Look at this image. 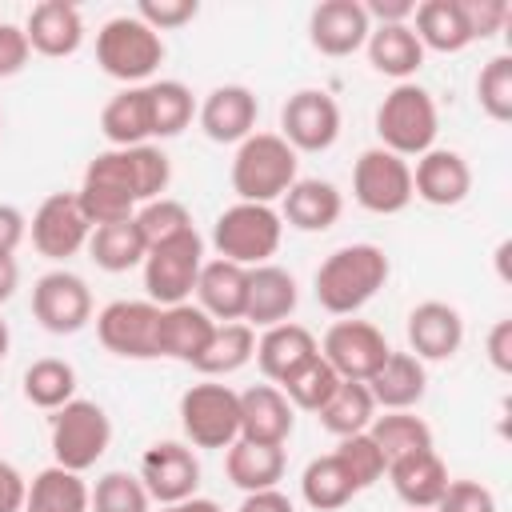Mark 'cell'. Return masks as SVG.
<instances>
[{"label": "cell", "mask_w": 512, "mask_h": 512, "mask_svg": "<svg viewBox=\"0 0 512 512\" xmlns=\"http://www.w3.org/2000/svg\"><path fill=\"white\" fill-rule=\"evenodd\" d=\"M352 196L364 212L396 216L412 204V164L388 148H364L352 164Z\"/></svg>", "instance_id": "10"}, {"label": "cell", "mask_w": 512, "mask_h": 512, "mask_svg": "<svg viewBox=\"0 0 512 512\" xmlns=\"http://www.w3.org/2000/svg\"><path fill=\"white\" fill-rule=\"evenodd\" d=\"M196 300L200 308L216 320V324H232L244 320V304H248V268L232 264V260H204L200 276H196Z\"/></svg>", "instance_id": "26"}, {"label": "cell", "mask_w": 512, "mask_h": 512, "mask_svg": "<svg viewBox=\"0 0 512 512\" xmlns=\"http://www.w3.org/2000/svg\"><path fill=\"white\" fill-rule=\"evenodd\" d=\"M24 512H92V488L80 472L48 464L28 480Z\"/></svg>", "instance_id": "32"}, {"label": "cell", "mask_w": 512, "mask_h": 512, "mask_svg": "<svg viewBox=\"0 0 512 512\" xmlns=\"http://www.w3.org/2000/svg\"><path fill=\"white\" fill-rule=\"evenodd\" d=\"M156 512H184V500H180V504H160Z\"/></svg>", "instance_id": "58"}, {"label": "cell", "mask_w": 512, "mask_h": 512, "mask_svg": "<svg viewBox=\"0 0 512 512\" xmlns=\"http://www.w3.org/2000/svg\"><path fill=\"white\" fill-rule=\"evenodd\" d=\"M28 236V220L16 204H0V252L12 256L20 248V240Z\"/></svg>", "instance_id": "54"}, {"label": "cell", "mask_w": 512, "mask_h": 512, "mask_svg": "<svg viewBox=\"0 0 512 512\" xmlns=\"http://www.w3.org/2000/svg\"><path fill=\"white\" fill-rule=\"evenodd\" d=\"M52 456L68 472H88L112 444V420L96 400H68L52 412Z\"/></svg>", "instance_id": "7"}, {"label": "cell", "mask_w": 512, "mask_h": 512, "mask_svg": "<svg viewBox=\"0 0 512 512\" xmlns=\"http://www.w3.org/2000/svg\"><path fill=\"white\" fill-rule=\"evenodd\" d=\"M24 496H28V480L20 476L16 464L0 460V512H24Z\"/></svg>", "instance_id": "51"}, {"label": "cell", "mask_w": 512, "mask_h": 512, "mask_svg": "<svg viewBox=\"0 0 512 512\" xmlns=\"http://www.w3.org/2000/svg\"><path fill=\"white\" fill-rule=\"evenodd\" d=\"M132 220H136V228H140V236H144L148 248H156V244H164V240H172V236H180V232L192 228L188 208L180 200H172V196H160V200L140 204Z\"/></svg>", "instance_id": "46"}, {"label": "cell", "mask_w": 512, "mask_h": 512, "mask_svg": "<svg viewBox=\"0 0 512 512\" xmlns=\"http://www.w3.org/2000/svg\"><path fill=\"white\" fill-rule=\"evenodd\" d=\"M476 100L484 108V116H492L496 124H508L512 120V56L500 52L492 56L480 76H476Z\"/></svg>", "instance_id": "45"}, {"label": "cell", "mask_w": 512, "mask_h": 512, "mask_svg": "<svg viewBox=\"0 0 512 512\" xmlns=\"http://www.w3.org/2000/svg\"><path fill=\"white\" fill-rule=\"evenodd\" d=\"M236 512H296V508L280 488H264V492H244Z\"/></svg>", "instance_id": "55"}, {"label": "cell", "mask_w": 512, "mask_h": 512, "mask_svg": "<svg viewBox=\"0 0 512 512\" xmlns=\"http://www.w3.org/2000/svg\"><path fill=\"white\" fill-rule=\"evenodd\" d=\"M8 344H12V336H8V324H4V316H0V360L8 356Z\"/></svg>", "instance_id": "57"}, {"label": "cell", "mask_w": 512, "mask_h": 512, "mask_svg": "<svg viewBox=\"0 0 512 512\" xmlns=\"http://www.w3.org/2000/svg\"><path fill=\"white\" fill-rule=\"evenodd\" d=\"M408 348L416 360H452L464 344V316L444 300H424L408 312Z\"/></svg>", "instance_id": "20"}, {"label": "cell", "mask_w": 512, "mask_h": 512, "mask_svg": "<svg viewBox=\"0 0 512 512\" xmlns=\"http://www.w3.org/2000/svg\"><path fill=\"white\" fill-rule=\"evenodd\" d=\"M368 392L384 412H412L428 392V368L412 352H388L384 364L372 372Z\"/></svg>", "instance_id": "25"}, {"label": "cell", "mask_w": 512, "mask_h": 512, "mask_svg": "<svg viewBox=\"0 0 512 512\" xmlns=\"http://www.w3.org/2000/svg\"><path fill=\"white\" fill-rule=\"evenodd\" d=\"M488 364L496 372H512V320H496L488 332Z\"/></svg>", "instance_id": "52"}, {"label": "cell", "mask_w": 512, "mask_h": 512, "mask_svg": "<svg viewBox=\"0 0 512 512\" xmlns=\"http://www.w3.org/2000/svg\"><path fill=\"white\" fill-rule=\"evenodd\" d=\"M280 240H284V220H280V212L272 204H244V200H236L212 224L216 256L232 260L240 268L268 264V256H276Z\"/></svg>", "instance_id": "6"}, {"label": "cell", "mask_w": 512, "mask_h": 512, "mask_svg": "<svg viewBox=\"0 0 512 512\" xmlns=\"http://www.w3.org/2000/svg\"><path fill=\"white\" fill-rule=\"evenodd\" d=\"M92 512H152V496L132 472H104L92 488Z\"/></svg>", "instance_id": "44"}, {"label": "cell", "mask_w": 512, "mask_h": 512, "mask_svg": "<svg viewBox=\"0 0 512 512\" xmlns=\"http://www.w3.org/2000/svg\"><path fill=\"white\" fill-rule=\"evenodd\" d=\"M368 48V60L380 76H392L396 84H404L408 76L420 72L424 64V44L416 40L412 24H376L364 40Z\"/></svg>", "instance_id": "30"}, {"label": "cell", "mask_w": 512, "mask_h": 512, "mask_svg": "<svg viewBox=\"0 0 512 512\" xmlns=\"http://www.w3.org/2000/svg\"><path fill=\"white\" fill-rule=\"evenodd\" d=\"M180 428L196 448H232L240 440V392L228 384H192L180 396Z\"/></svg>", "instance_id": "9"}, {"label": "cell", "mask_w": 512, "mask_h": 512, "mask_svg": "<svg viewBox=\"0 0 512 512\" xmlns=\"http://www.w3.org/2000/svg\"><path fill=\"white\" fill-rule=\"evenodd\" d=\"M280 200H284L280 220H288V224L300 228V232H324V228H332V224L340 220V212H344L340 188H336L332 180H320V176L296 180Z\"/></svg>", "instance_id": "28"}, {"label": "cell", "mask_w": 512, "mask_h": 512, "mask_svg": "<svg viewBox=\"0 0 512 512\" xmlns=\"http://www.w3.org/2000/svg\"><path fill=\"white\" fill-rule=\"evenodd\" d=\"M388 272H392V264H388L384 248L344 244L316 268V280H312L316 304L332 316H352L388 284Z\"/></svg>", "instance_id": "2"}, {"label": "cell", "mask_w": 512, "mask_h": 512, "mask_svg": "<svg viewBox=\"0 0 512 512\" xmlns=\"http://www.w3.org/2000/svg\"><path fill=\"white\" fill-rule=\"evenodd\" d=\"M200 268H204V240H200L196 228L148 248V256H144V292H148V300L160 304V308L184 304L196 292Z\"/></svg>", "instance_id": "8"}, {"label": "cell", "mask_w": 512, "mask_h": 512, "mask_svg": "<svg viewBox=\"0 0 512 512\" xmlns=\"http://www.w3.org/2000/svg\"><path fill=\"white\" fill-rule=\"evenodd\" d=\"M216 332V320L200 308V304H172L160 308V356L180 360V364H196V356L208 348Z\"/></svg>", "instance_id": "29"}, {"label": "cell", "mask_w": 512, "mask_h": 512, "mask_svg": "<svg viewBox=\"0 0 512 512\" xmlns=\"http://www.w3.org/2000/svg\"><path fill=\"white\" fill-rule=\"evenodd\" d=\"M24 36L32 44V52L48 56V60H64L84 44V20L80 8L68 0H44L28 12Z\"/></svg>", "instance_id": "23"}, {"label": "cell", "mask_w": 512, "mask_h": 512, "mask_svg": "<svg viewBox=\"0 0 512 512\" xmlns=\"http://www.w3.org/2000/svg\"><path fill=\"white\" fill-rule=\"evenodd\" d=\"M100 132L112 148H136L152 140V108H148V84L116 92L100 112Z\"/></svg>", "instance_id": "31"}, {"label": "cell", "mask_w": 512, "mask_h": 512, "mask_svg": "<svg viewBox=\"0 0 512 512\" xmlns=\"http://www.w3.org/2000/svg\"><path fill=\"white\" fill-rule=\"evenodd\" d=\"M284 448L280 444H252V440H236L224 452V472L240 492H264L276 488L284 480Z\"/></svg>", "instance_id": "33"}, {"label": "cell", "mask_w": 512, "mask_h": 512, "mask_svg": "<svg viewBox=\"0 0 512 512\" xmlns=\"http://www.w3.org/2000/svg\"><path fill=\"white\" fill-rule=\"evenodd\" d=\"M256 352V328H248L244 320H232V324H216L208 348L196 356V372L204 376H232L240 372Z\"/></svg>", "instance_id": "36"}, {"label": "cell", "mask_w": 512, "mask_h": 512, "mask_svg": "<svg viewBox=\"0 0 512 512\" xmlns=\"http://www.w3.org/2000/svg\"><path fill=\"white\" fill-rule=\"evenodd\" d=\"M296 280L280 264H256L248 268V304H244V324L248 328H272L284 324L296 312Z\"/></svg>", "instance_id": "22"}, {"label": "cell", "mask_w": 512, "mask_h": 512, "mask_svg": "<svg viewBox=\"0 0 512 512\" xmlns=\"http://www.w3.org/2000/svg\"><path fill=\"white\" fill-rule=\"evenodd\" d=\"M200 116V128L208 140L216 144H240L256 132V116H260V104H256V92L244 88V84H220L204 96V104L196 108Z\"/></svg>", "instance_id": "18"}, {"label": "cell", "mask_w": 512, "mask_h": 512, "mask_svg": "<svg viewBox=\"0 0 512 512\" xmlns=\"http://www.w3.org/2000/svg\"><path fill=\"white\" fill-rule=\"evenodd\" d=\"M372 20L364 16L360 0H324L308 16V40L324 56H352L364 48Z\"/></svg>", "instance_id": "17"}, {"label": "cell", "mask_w": 512, "mask_h": 512, "mask_svg": "<svg viewBox=\"0 0 512 512\" xmlns=\"http://www.w3.org/2000/svg\"><path fill=\"white\" fill-rule=\"evenodd\" d=\"M432 512H496V496L480 480H448Z\"/></svg>", "instance_id": "47"}, {"label": "cell", "mask_w": 512, "mask_h": 512, "mask_svg": "<svg viewBox=\"0 0 512 512\" xmlns=\"http://www.w3.org/2000/svg\"><path fill=\"white\" fill-rule=\"evenodd\" d=\"M412 20H416L412 32L424 44V52L432 48V52L448 56V52H464L472 44L464 12H460V0H424V4H416Z\"/></svg>", "instance_id": "34"}, {"label": "cell", "mask_w": 512, "mask_h": 512, "mask_svg": "<svg viewBox=\"0 0 512 512\" xmlns=\"http://www.w3.org/2000/svg\"><path fill=\"white\" fill-rule=\"evenodd\" d=\"M148 108H152V136L156 140L180 136L196 116V100H192L188 84H180V80L148 84Z\"/></svg>", "instance_id": "41"}, {"label": "cell", "mask_w": 512, "mask_h": 512, "mask_svg": "<svg viewBox=\"0 0 512 512\" xmlns=\"http://www.w3.org/2000/svg\"><path fill=\"white\" fill-rule=\"evenodd\" d=\"M320 424L332 432V436H356V432H368L372 416H376V400L368 392V384L360 380H340L336 392L328 396V404L316 412Z\"/></svg>", "instance_id": "38"}, {"label": "cell", "mask_w": 512, "mask_h": 512, "mask_svg": "<svg viewBox=\"0 0 512 512\" xmlns=\"http://www.w3.org/2000/svg\"><path fill=\"white\" fill-rule=\"evenodd\" d=\"M292 424H296V408L276 384H252L240 392V440L284 448Z\"/></svg>", "instance_id": "21"}, {"label": "cell", "mask_w": 512, "mask_h": 512, "mask_svg": "<svg viewBox=\"0 0 512 512\" xmlns=\"http://www.w3.org/2000/svg\"><path fill=\"white\" fill-rule=\"evenodd\" d=\"M164 60V36L152 32L136 12L104 20L96 32V64L104 76L124 80L128 88L144 84Z\"/></svg>", "instance_id": "5"}, {"label": "cell", "mask_w": 512, "mask_h": 512, "mask_svg": "<svg viewBox=\"0 0 512 512\" xmlns=\"http://www.w3.org/2000/svg\"><path fill=\"white\" fill-rule=\"evenodd\" d=\"M196 12H200L196 0H140V4H136V16H140L152 32L184 28L188 20H196Z\"/></svg>", "instance_id": "48"}, {"label": "cell", "mask_w": 512, "mask_h": 512, "mask_svg": "<svg viewBox=\"0 0 512 512\" xmlns=\"http://www.w3.org/2000/svg\"><path fill=\"white\" fill-rule=\"evenodd\" d=\"M416 0H364V16L376 24H412Z\"/></svg>", "instance_id": "53"}, {"label": "cell", "mask_w": 512, "mask_h": 512, "mask_svg": "<svg viewBox=\"0 0 512 512\" xmlns=\"http://www.w3.org/2000/svg\"><path fill=\"white\" fill-rule=\"evenodd\" d=\"M88 256L96 260V268L104 272H128L136 264H144L148 244L136 228V220H120V224H100L88 236Z\"/></svg>", "instance_id": "35"}, {"label": "cell", "mask_w": 512, "mask_h": 512, "mask_svg": "<svg viewBox=\"0 0 512 512\" xmlns=\"http://www.w3.org/2000/svg\"><path fill=\"white\" fill-rule=\"evenodd\" d=\"M472 192V168L456 148H428L412 168V196L432 208H456Z\"/></svg>", "instance_id": "19"}, {"label": "cell", "mask_w": 512, "mask_h": 512, "mask_svg": "<svg viewBox=\"0 0 512 512\" xmlns=\"http://www.w3.org/2000/svg\"><path fill=\"white\" fill-rule=\"evenodd\" d=\"M172 180V164L164 148L136 144V148H108L96 152L84 168V180L76 188V200L92 228L132 220L140 204L160 200Z\"/></svg>", "instance_id": "1"}, {"label": "cell", "mask_w": 512, "mask_h": 512, "mask_svg": "<svg viewBox=\"0 0 512 512\" xmlns=\"http://www.w3.org/2000/svg\"><path fill=\"white\" fill-rule=\"evenodd\" d=\"M280 136L292 152H328L340 136V104L324 88H300L280 108Z\"/></svg>", "instance_id": "13"}, {"label": "cell", "mask_w": 512, "mask_h": 512, "mask_svg": "<svg viewBox=\"0 0 512 512\" xmlns=\"http://www.w3.org/2000/svg\"><path fill=\"white\" fill-rule=\"evenodd\" d=\"M32 316L52 336H72L92 320V288L68 268H52L32 284Z\"/></svg>", "instance_id": "12"}, {"label": "cell", "mask_w": 512, "mask_h": 512, "mask_svg": "<svg viewBox=\"0 0 512 512\" xmlns=\"http://www.w3.org/2000/svg\"><path fill=\"white\" fill-rule=\"evenodd\" d=\"M336 384H340V376H336L332 364L316 352L304 368H296V372L280 384V392L288 396L292 408H300V412H320V408L328 404V396L336 392Z\"/></svg>", "instance_id": "42"}, {"label": "cell", "mask_w": 512, "mask_h": 512, "mask_svg": "<svg viewBox=\"0 0 512 512\" xmlns=\"http://www.w3.org/2000/svg\"><path fill=\"white\" fill-rule=\"evenodd\" d=\"M24 400L32 408H44V412L64 408L68 400H76V368L60 356L32 360L24 368Z\"/></svg>", "instance_id": "37"}, {"label": "cell", "mask_w": 512, "mask_h": 512, "mask_svg": "<svg viewBox=\"0 0 512 512\" xmlns=\"http://www.w3.org/2000/svg\"><path fill=\"white\" fill-rule=\"evenodd\" d=\"M32 248L48 260H68L80 248H88L92 236V220L84 216L76 192H52L40 200V208L32 212Z\"/></svg>", "instance_id": "15"}, {"label": "cell", "mask_w": 512, "mask_h": 512, "mask_svg": "<svg viewBox=\"0 0 512 512\" xmlns=\"http://www.w3.org/2000/svg\"><path fill=\"white\" fill-rule=\"evenodd\" d=\"M436 132H440V116H436V100L428 88L404 80L396 84L380 108H376V136L380 148L396 152V156H424L428 148H436Z\"/></svg>", "instance_id": "4"}, {"label": "cell", "mask_w": 512, "mask_h": 512, "mask_svg": "<svg viewBox=\"0 0 512 512\" xmlns=\"http://www.w3.org/2000/svg\"><path fill=\"white\" fill-rule=\"evenodd\" d=\"M408 512H428V508H408Z\"/></svg>", "instance_id": "59"}, {"label": "cell", "mask_w": 512, "mask_h": 512, "mask_svg": "<svg viewBox=\"0 0 512 512\" xmlns=\"http://www.w3.org/2000/svg\"><path fill=\"white\" fill-rule=\"evenodd\" d=\"M320 352V344H316V336L304 328V324H296V320H284V324H272V328H264V336L256 340V364H260V372L268 376V384H284L296 368H304L312 356Z\"/></svg>", "instance_id": "24"}, {"label": "cell", "mask_w": 512, "mask_h": 512, "mask_svg": "<svg viewBox=\"0 0 512 512\" xmlns=\"http://www.w3.org/2000/svg\"><path fill=\"white\" fill-rule=\"evenodd\" d=\"M0 128H4V116H0Z\"/></svg>", "instance_id": "60"}, {"label": "cell", "mask_w": 512, "mask_h": 512, "mask_svg": "<svg viewBox=\"0 0 512 512\" xmlns=\"http://www.w3.org/2000/svg\"><path fill=\"white\" fill-rule=\"evenodd\" d=\"M388 352L392 348H388L384 332L376 324H368V320H356V316L352 320H336L320 340V356L332 364V372L340 380H360V384L372 380V372L384 364Z\"/></svg>", "instance_id": "14"}, {"label": "cell", "mask_w": 512, "mask_h": 512, "mask_svg": "<svg viewBox=\"0 0 512 512\" xmlns=\"http://www.w3.org/2000/svg\"><path fill=\"white\" fill-rule=\"evenodd\" d=\"M460 12H464V24H468L472 40L496 36L508 24V16H512L508 0H460Z\"/></svg>", "instance_id": "49"}, {"label": "cell", "mask_w": 512, "mask_h": 512, "mask_svg": "<svg viewBox=\"0 0 512 512\" xmlns=\"http://www.w3.org/2000/svg\"><path fill=\"white\" fill-rule=\"evenodd\" d=\"M140 484L160 504H180L200 488V460L180 440H156L140 456Z\"/></svg>", "instance_id": "16"}, {"label": "cell", "mask_w": 512, "mask_h": 512, "mask_svg": "<svg viewBox=\"0 0 512 512\" xmlns=\"http://www.w3.org/2000/svg\"><path fill=\"white\" fill-rule=\"evenodd\" d=\"M332 456L344 464V472L352 476L356 492L372 488V484H376V480H384V472H388V460H384V452L376 448V440H372L368 432L340 436V444H336V452H332Z\"/></svg>", "instance_id": "43"}, {"label": "cell", "mask_w": 512, "mask_h": 512, "mask_svg": "<svg viewBox=\"0 0 512 512\" xmlns=\"http://www.w3.org/2000/svg\"><path fill=\"white\" fill-rule=\"evenodd\" d=\"M368 436L376 440V448L384 452L388 464L400 460V456H412V452L432 448V428L416 412H384V416H372Z\"/></svg>", "instance_id": "40"}, {"label": "cell", "mask_w": 512, "mask_h": 512, "mask_svg": "<svg viewBox=\"0 0 512 512\" xmlns=\"http://www.w3.org/2000/svg\"><path fill=\"white\" fill-rule=\"evenodd\" d=\"M300 496H304V504L316 508V512H336V508H344V504L356 496V484H352V476L344 472V464L328 452V456L308 460V468H304V476H300Z\"/></svg>", "instance_id": "39"}, {"label": "cell", "mask_w": 512, "mask_h": 512, "mask_svg": "<svg viewBox=\"0 0 512 512\" xmlns=\"http://www.w3.org/2000/svg\"><path fill=\"white\" fill-rule=\"evenodd\" d=\"M32 56V44L24 36L20 24H0V80L4 76H16Z\"/></svg>", "instance_id": "50"}, {"label": "cell", "mask_w": 512, "mask_h": 512, "mask_svg": "<svg viewBox=\"0 0 512 512\" xmlns=\"http://www.w3.org/2000/svg\"><path fill=\"white\" fill-rule=\"evenodd\" d=\"M228 176H232V192L244 204H272L300 180L296 152L280 132H252L248 140H240Z\"/></svg>", "instance_id": "3"}, {"label": "cell", "mask_w": 512, "mask_h": 512, "mask_svg": "<svg viewBox=\"0 0 512 512\" xmlns=\"http://www.w3.org/2000/svg\"><path fill=\"white\" fill-rule=\"evenodd\" d=\"M392 480V492L408 504V508H436V500L444 496L448 488V464L436 456V448H424V452H412V456H400L388 464L384 472Z\"/></svg>", "instance_id": "27"}, {"label": "cell", "mask_w": 512, "mask_h": 512, "mask_svg": "<svg viewBox=\"0 0 512 512\" xmlns=\"http://www.w3.org/2000/svg\"><path fill=\"white\" fill-rule=\"evenodd\" d=\"M96 336L112 356L156 360L160 356V304H152V300H112L96 316Z\"/></svg>", "instance_id": "11"}, {"label": "cell", "mask_w": 512, "mask_h": 512, "mask_svg": "<svg viewBox=\"0 0 512 512\" xmlns=\"http://www.w3.org/2000/svg\"><path fill=\"white\" fill-rule=\"evenodd\" d=\"M16 284H20V264H16V256H4L0 252V304L12 300Z\"/></svg>", "instance_id": "56"}]
</instances>
